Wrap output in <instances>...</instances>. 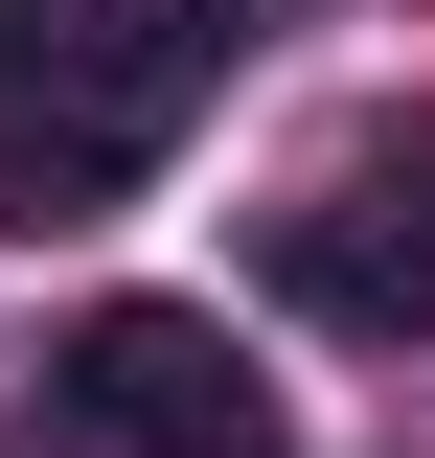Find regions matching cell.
<instances>
[{"label":"cell","instance_id":"cell-2","mask_svg":"<svg viewBox=\"0 0 435 458\" xmlns=\"http://www.w3.org/2000/svg\"><path fill=\"white\" fill-rule=\"evenodd\" d=\"M23 458H298V412L207 298H92L47 344V436Z\"/></svg>","mask_w":435,"mask_h":458},{"label":"cell","instance_id":"cell-3","mask_svg":"<svg viewBox=\"0 0 435 458\" xmlns=\"http://www.w3.org/2000/svg\"><path fill=\"white\" fill-rule=\"evenodd\" d=\"M275 298L344 321V344H413L435 321V138H367L344 183H298L275 207Z\"/></svg>","mask_w":435,"mask_h":458},{"label":"cell","instance_id":"cell-1","mask_svg":"<svg viewBox=\"0 0 435 458\" xmlns=\"http://www.w3.org/2000/svg\"><path fill=\"white\" fill-rule=\"evenodd\" d=\"M229 92V0H0V229H92Z\"/></svg>","mask_w":435,"mask_h":458}]
</instances>
